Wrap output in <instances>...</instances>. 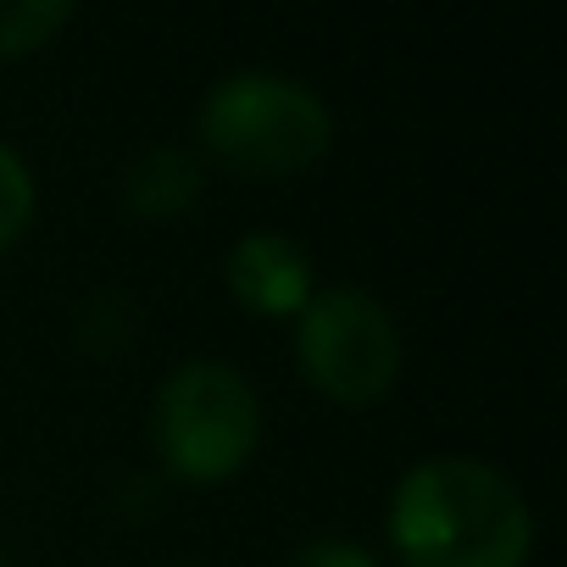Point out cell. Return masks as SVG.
Listing matches in <instances>:
<instances>
[{
    "mask_svg": "<svg viewBox=\"0 0 567 567\" xmlns=\"http://www.w3.org/2000/svg\"><path fill=\"white\" fill-rule=\"evenodd\" d=\"M296 357L329 401L368 406L401 373V329L379 296L340 284V290H323L301 307Z\"/></svg>",
    "mask_w": 567,
    "mask_h": 567,
    "instance_id": "cell-4",
    "label": "cell"
},
{
    "mask_svg": "<svg viewBox=\"0 0 567 567\" xmlns=\"http://www.w3.org/2000/svg\"><path fill=\"white\" fill-rule=\"evenodd\" d=\"M228 290L261 318H290L312 301V261L284 234H245L228 250Z\"/></svg>",
    "mask_w": 567,
    "mask_h": 567,
    "instance_id": "cell-5",
    "label": "cell"
},
{
    "mask_svg": "<svg viewBox=\"0 0 567 567\" xmlns=\"http://www.w3.org/2000/svg\"><path fill=\"white\" fill-rule=\"evenodd\" d=\"M73 18L68 0H0V56L40 51Z\"/></svg>",
    "mask_w": 567,
    "mask_h": 567,
    "instance_id": "cell-7",
    "label": "cell"
},
{
    "mask_svg": "<svg viewBox=\"0 0 567 567\" xmlns=\"http://www.w3.org/2000/svg\"><path fill=\"white\" fill-rule=\"evenodd\" d=\"M167 567H195V561H167Z\"/></svg>",
    "mask_w": 567,
    "mask_h": 567,
    "instance_id": "cell-10",
    "label": "cell"
},
{
    "mask_svg": "<svg viewBox=\"0 0 567 567\" xmlns=\"http://www.w3.org/2000/svg\"><path fill=\"white\" fill-rule=\"evenodd\" d=\"M34 217V178L18 151L0 145V250H7Z\"/></svg>",
    "mask_w": 567,
    "mask_h": 567,
    "instance_id": "cell-8",
    "label": "cell"
},
{
    "mask_svg": "<svg viewBox=\"0 0 567 567\" xmlns=\"http://www.w3.org/2000/svg\"><path fill=\"white\" fill-rule=\"evenodd\" d=\"M200 195V167L178 145H151L123 167V200L140 217H178Z\"/></svg>",
    "mask_w": 567,
    "mask_h": 567,
    "instance_id": "cell-6",
    "label": "cell"
},
{
    "mask_svg": "<svg viewBox=\"0 0 567 567\" xmlns=\"http://www.w3.org/2000/svg\"><path fill=\"white\" fill-rule=\"evenodd\" d=\"M284 567H379L362 545H351V539H312V545H301Z\"/></svg>",
    "mask_w": 567,
    "mask_h": 567,
    "instance_id": "cell-9",
    "label": "cell"
},
{
    "mask_svg": "<svg viewBox=\"0 0 567 567\" xmlns=\"http://www.w3.org/2000/svg\"><path fill=\"white\" fill-rule=\"evenodd\" d=\"M195 134L228 173L245 178H284L312 167L329 140L334 117L312 95V84L284 73H234L206 90L195 112Z\"/></svg>",
    "mask_w": 567,
    "mask_h": 567,
    "instance_id": "cell-2",
    "label": "cell"
},
{
    "mask_svg": "<svg viewBox=\"0 0 567 567\" xmlns=\"http://www.w3.org/2000/svg\"><path fill=\"white\" fill-rule=\"evenodd\" d=\"M390 539L406 567H523L534 550V512L501 467L434 456L395 484Z\"/></svg>",
    "mask_w": 567,
    "mask_h": 567,
    "instance_id": "cell-1",
    "label": "cell"
},
{
    "mask_svg": "<svg viewBox=\"0 0 567 567\" xmlns=\"http://www.w3.org/2000/svg\"><path fill=\"white\" fill-rule=\"evenodd\" d=\"M256 390L228 362L195 357L162 379L151 406V440L178 478H228L256 451Z\"/></svg>",
    "mask_w": 567,
    "mask_h": 567,
    "instance_id": "cell-3",
    "label": "cell"
}]
</instances>
